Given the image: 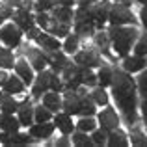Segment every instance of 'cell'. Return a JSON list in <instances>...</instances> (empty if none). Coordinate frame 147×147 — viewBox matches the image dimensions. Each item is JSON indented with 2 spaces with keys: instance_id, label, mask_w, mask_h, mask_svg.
<instances>
[{
  "instance_id": "1",
  "label": "cell",
  "mask_w": 147,
  "mask_h": 147,
  "mask_svg": "<svg viewBox=\"0 0 147 147\" xmlns=\"http://www.w3.org/2000/svg\"><path fill=\"white\" fill-rule=\"evenodd\" d=\"M110 93L117 108L121 110L127 125L132 127L140 119V104H138V86L136 78H132L129 71L114 65V80L110 86Z\"/></svg>"
},
{
  "instance_id": "2",
  "label": "cell",
  "mask_w": 147,
  "mask_h": 147,
  "mask_svg": "<svg viewBox=\"0 0 147 147\" xmlns=\"http://www.w3.org/2000/svg\"><path fill=\"white\" fill-rule=\"evenodd\" d=\"M108 36L112 39V50L117 58H125L130 54L134 43H136L140 30L134 24H110L108 26Z\"/></svg>"
},
{
  "instance_id": "3",
  "label": "cell",
  "mask_w": 147,
  "mask_h": 147,
  "mask_svg": "<svg viewBox=\"0 0 147 147\" xmlns=\"http://www.w3.org/2000/svg\"><path fill=\"white\" fill-rule=\"evenodd\" d=\"M108 24H134L138 26L140 21L130 9V4L125 2H112L110 13H108Z\"/></svg>"
},
{
  "instance_id": "4",
  "label": "cell",
  "mask_w": 147,
  "mask_h": 147,
  "mask_svg": "<svg viewBox=\"0 0 147 147\" xmlns=\"http://www.w3.org/2000/svg\"><path fill=\"white\" fill-rule=\"evenodd\" d=\"M75 63H78L80 67H91V69H97L100 63H102V56L97 49L93 47H84V49H78L75 54Z\"/></svg>"
},
{
  "instance_id": "5",
  "label": "cell",
  "mask_w": 147,
  "mask_h": 147,
  "mask_svg": "<svg viewBox=\"0 0 147 147\" xmlns=\"http://www.w3.org/2000/svg\"><path fill=\"white\" fill-rule=\"evenodd\" d=\"M22 37H24V32H22L15 22H6V24L0 26V41H2L6 47H9V49L21 47Z\"/></svg>"
},
{
  "instance_id": "6",
  "label": "cell",
  "mask_w": 147,
  "mask_h": 147,
  "mask_svg": "<svg viewBox=\"0 0 147 147\" xmlns=\"http://www.w3.org/2000/svg\"><path fill=\"white\" fill-rule=\"evenodd\" d=\"M22 54H24V58L30 61V65L34 67V71H36V73L43 71V69L49 65L47 52H45L41 47H34V45L26 43L24 47H22Z\"/></svg>"
},
{
  "instance_id": "7",
  "label": "cell",
  "mask_w": 147,
  "mask_h": 147,
  "mask_svg": "<svg viewBox=\"0 0 147 147\" xmlns=\"http://www.w3.org/2000/svg\"><path fill=\"white\" fill-rule=\"evenodd\" d=\"M82 71H84V67H80L78 63H73V61L61 71L65 90H78L80 86H84L82 84Z\"/></svg>"
},
{
  "instance_id": "8",
  "label": "cell",
  "mask_w": 147,
  "mask_h": 147,
  "mask_svg": "<svg viewBox=\"0 0 147 147\" xmlns=\"http://www.w3.org/2000/svg\"><path fill=\"white\" fill-rule=\"evenodd\" d=\"M110 6L112 2L110 0H97L90 6V13H91V19H93L97 30L104 28L108 24V13H110Z\"/></svg>"
},
{
  "instance_id": "9",
  "label": "cell",
  "mask_w": 147,
  "mask_h": 147,
  "mask_svg": "<svg viewBox=\"0 0 147 147\" xmlns=\"http://www.w3.org/2000/svg\"><path fill=\"white\" fill-rule=\"evenodd\" d=\"M50 76H52V69H47L45 67L43 71H39L37 73V76L34 78V82H32V99H36V100H39L41 97H43V93L45 91H49L50 90Z\"/></svg>"
},
{
  "instance_id": "10",
  "label": "cell",
  "mask_w": 147,
  "mask_h": 147,
  "mask_svg": "<svg viewBox=\"0 0 147 147\" xmlns=\"http://www.w3.org/2000/svg\"><path fill=\"white\" fill-rule=\"evenodd\" d=\"M97 123H99V127H102L104 130L110 132V130H114V129H117V127H119L121 119H119L117 112H115L110 104H106L100 112H97Z\"/></svg>"
},
{
  "instance_id": "11",
  "label": "cell",
  "mask_w": 147,
  "mask_h": 147,
  "mask_svg": "<svg viewBox=\"0 0 147 147\" xmlns=\"http://www.w3.org/2000/svg\"><path fill=\"white\" fill-rule=\"evenodd\" d=\"M13 22L19 26V28L22 30V32H28L30 28H34L36 26V13H32V9L30 7H15V13H13Z\"/></svg>"
},
{
  "instance_id": "12",
  "label": "cell",
  "mask_w": 147,
  "mask_h": 147,
  "mask_svg": "<svg viewBox=\"0 0 147 147\" xmlns=\"http://www.w3.org/2000/svg\"><path fill=\"white\" fill-rule=\"evenodd\" d=\"M91 39H93L95 49H97L100 54H104L108 60H115V58H117L115 54H112V39H110V36H108V30H104V28L97 30Z\"/></svg>"
},
{
  "instance_id": "13",
  "label": "cell",
  "mask_w": 147,
  "mask_h": 147,
  "mask_svg": "<svg viewBox=\"0 0 147 147\" xmlns=\"http://www.w3.org/2000/svg\"><path fill=\"white\" fill-rule=\"evenodd\" d=\"M61 110L69 115H78L80 112V93L78 90H63L61 97Z\"/></svg>"
},
{
  "instance_id": "14",
  "label": "cell",
  "mask_w": 147,
  "mask_h": 147,
  "mask_svg": "<svg viewBox=\"0 0 147 147\" xmlns=\"http://www.w3.org/2000/svg\"><path fill=\"white\" fill-rule=\"evenodd\" d=\"M36 45L37 47H41L45 50V52H54V50H60L61 49V41L60 37L52 36L50 32H47V30H41L39 34L36 36Z\"/></svg>"
},
{
  "instance_id": "15",
  "label": "cell",
  "mask_w": 147,
  "mask_h": 147,
  "mask_svg": "<svg viewBox=\"0 0 147 147\" xmlns=\"http://www.w3.org/2000/svg\"><path fill=\"white\" fill-rule=\"evenodd\" d=\"M121 67L125 71H129L130 75H138L140 71H144L147 67V56H140V54H129V56L123 58Z\"/></svg>"
},
{
  "instance_id": "16",
  "label": "cell",
  "mask_w": 147,
  "mask_h": 147,
  "mask_svg": "<svg viewBox=\"0 0 147 147\" xmlns=\"http://www.w3.org/2000/svg\"><path fill=\"white\" fill-rule=\"evenodd\" d=\"M13 71H15V75H17L19 78L26 84V88L32 86V82H34L36 76H34V67L30 65V61L26 60V58H19V60H15Z\"/></svg>"
},
{
  "instance_id": "17",
  "label": "cell",
  "mask_w": 147,
  "mask_h": 147,
  "mask_svg": "<svg viewBox=\"0 0 147 147\" xmlns=\"http://www.w3.org/2000/svg\"><path fill=\"white\" fill-rule=\"evenodd\" d=\"M47 58H49V67L52 69L54 73H60V75H61V71H63V69L71 63L69 54L65 52L63 49L54 50V52H47Z\"/></svg>"
},
{
  "instance_id": "18",
  "label": "cell",
  "mask_w": 147,
  "mask_h": 147,
  "mask_svg": "<svg viewBox=\"0 0 147 147\" xmlns=\"http://www.w3.org/2000/svg\"><path fill=\"white\" fill-rule=\"evenodd\" d=\"M52 121H54V125H56V129L60 130L61 134H65V136H71V134L76 130V123H73V115L65 114L63 110H60L58 114H54Z\"/></svg>"
},
{
  "instance_id": "19",
  "label": "cell",
  "mask_w": 147,
  "mask_h": 147,
  "mask_svg": "<svg viewBox=\"0 0 147 147\" xmlns=\"http://www.w3.org/2000/svg\"><path fill=\"white\" fill-rule=\"evenodd\" d=\"M56 130V125L54 121H43V123H32L28 127V132L36 138L37 142L39 140H49L52 136V132Z\"/></svg>"
},
{
  "instance_id": "20",
  "label": "cell",
  "mask_w": 147,
  "mask_h": 147,
  "mask_svg": "<svg viewBox=\"0 0 147 147\" xmlns=\"http://www.w3.org/2000/svg\"><path fill=\"white\" fill-rule=\"evenodd\" d=\"M78 93H80V112L78 115H97V102L93 100L91 93H88L84 90V86L78 88Z\"/></svg>"
},
{
  "instance_id": "21",
  "label": "cell",
  "mask_w": 147,
  "mask_h": 147,
  "mask_svg": "<svg viewBox=\"0 0 147 147\" xmlns=\"http://www.w3.org/2000/svg\"><path fill=\"white\" fill-rule=\"evenodd\" d=\"M17 117H19V121H21V127H26V129H28V127L34 123V104H32V97H26L21 102V106H19V110H17Z\"/></svg>"
},
{
  "instance_id": "22",
  "label": "cell",
  "mask_w": 147,
  "mask_h": 147,
  "mask_svg": "<svg viewBox=\"0 0 147 147\" xmlns=\"http://www.w3.org/2000/svg\"><path fill=\"white\" fill-rule=\"evenodd\" d=\"M61 93L60 91H54V90H49L43 93V97H41V104L43 106H47L50 112H54V114H58V112L61 110Z\"/></svg>"
},
{
  "instance_id": "23",
  "label": "cell",
  "mask_w": 147,
  "mask_h": 147,
  "mask_svg": "<svg viewBox=\"0 0 147 147\" xmlns=\"http://www.w3.org/2000/svg\"><path fill=\"white\" fill-rule=\"evenodd\" d=\"M106 145L108 147H127V145H130V138L121 127H117V129H114V130L108 132Z\"/></svg>"
},
{
  "instance_id": "24",
  "label": "cell",
  "mask_w": 147,
  "mask_h": 147,
  "mask_svg": "<svg viewBox=\"0 0 147 147\" xmlns=\"http://www.w3.org/2000/svg\"><path fill=\"white\" fill-rule=\"evenodd\" d=\"M50 17L58 22H65V24H73V17H75V9L69 6H54L50 9Z\"/></svg>"
},
{
  "instance_id": "25",
  "label": "cell",
  "mask_w": 147,
  "mask_h": 147,
  "mask_svg": "<svg viewBox=\"0 0 147 147\" xmlns=\"http://www.w3.org/2000/svg\"><path fill=\"white\" fill-rule=\"evenodd\" d=\"M0 130L9 132V134L21 130V121H19V117L13 115V114H0Z\"/></svg>"
},
{
  "instance_id": "26",
  "label": "cell",
  "mask_w": 147,
  "mask_h": 147,
  "mask_svg": "<svg viewBox=\"0 0 147 147\" xmlns=\"http://www.w3.org/2000/svg\"><path fill=\"white\" fill-rule=\"evenodd\" d=\"M97 80H99V86L110 88L112 80H114V65L104 63V61H102V63L97 67Z\"/></svg>"
},
{
  "instance_id": "27",
  "label": "cell",
  "mask_w": 147,
  "mask_h": 147,
  "mask_svg": "<svg viewBox=\"0 0 147 147\" xmlns=\"http://www.w3.org/2000/svg\"><path fill=\"white\" fill-rule=\"evenodd\" d=\"M2 90L6 91V93H11V95H19V93H22V91L26 90V84L22 82V80L19 78L17 75H13V76H9V78L6 80V84L2 86Z\"/></svg>"
},
{
  "instance_id": "28",
  "label": "cell",
  "mask_w": 147,
  "mask_h": 147,
  "mask_svg": "<svg viewBox=\"0 0 147 147\" xmlns=\"http://www.w3.org/2000/svg\"><path fill=\"white\" fill-rule=\"evenodd\" d=\"M19 106H21V102L15 99V95L6 93L4 99L0 100V114H17Z\"/></svg>"
},
{
  "instance_id": "29",
  "label": "cell",
  "mask_w": 147,
  "mask_h": 147,
  "mask_svg": "<svg viewBox=\"0 0 147 147\" xmlns=\"http://www.w3.org/2000/svg\"><path fill=\"white\" fill-rule=\"evenodd\" d=\"M80 41H82V37H80L76 32H71V34L65 36L63 43H61V49H63L67 54H75L76 50L80 49Z\"/></svg>"
},
{
  "instance_id": "30",
  "label": "cell",
  "mask_w": 147,
  "mask_h": 147,
  "mask_svg": "<svg viewBox=\"0 0 147 147\" xmlns=\"http://www.w3.org/2000/svg\"><path fill=\"white\" fill-rule=\"evenodd\" d=\"M71 144L76 147H93L95 145L93 140H91V134L84 132V130H78V129L71 134Z\"/></svg>"
},
{
  "instance_id": "31",
  "label": "cell",
  "mask_w": 147,
  "mask_h": 147,
  "mask_svg": "<svg viewBox=\"0 0 147 147\" xmlns=\"http://www.w3.org/2000/svg\"><path fill=\"white\" fill-rule=\"evenodd\" d=\"M71 26L73 24H65V22H58L50 17V24L47 26V32H50L56 37H65L67 34H71Z\"/></svg>"
},
{
  "instance_id": "32",
  "label": "cell",
  "mask_w": 147,
  "mask_h": 147,
  "mask_svg": "<svg viewBox=\"0 0 147 147\" xmlns=\"http://www.w3.org/2000/svg\"><path fill=\"white\" fill-rule=\"evenodd\" d=\"M130 145H136V147H147V132L140 129V127L132 125L130 127Z\"/></svg>"
},
{
  "instance_id": "33",
  "label": "cell",
  "mask_w": 147,
  "mask_h": 147,
  "mask_svg": "<svg viewBox=\"0 0 147 147\" xmlns=\"http://www.w3.org/2000/svg\"><path fill=\"white\" fill-rule=\"evenodd\" d=\"M91 97L97 102V106H106V104H110V93L106 91L104 86H99L97 84L95 88H91Z\"/></svg>"
},
{
  "instance_id": "34",
  "label": "cell",
  "mask_w": 147,
  "mask_h": 147,
  "mask_svg": "<svg viewBox=\"0 0 147 147\" xmlns=\"http://www.w3.org/2000/svg\"><path fill=\"white\" fill-rule=\"evenodd\" d=\"M97 119H95V115H80V119L76 121V129L78 130H84V132H93L95 129H97Z\"/></svg>"
},
{
  "instance_id": "35",
  "label": "cell",
  "mask_w": 147,
  "mask_h": 147,
  "mask_svg": "<svg viewBox=\"0 0 147 147\" xmlns=\"http://www.w3.org/2000/svg\"><path fill=\"white\" fill-rule=\"evenodd\" d=\"M15 56L9 47H0V69H13Z\"/></svg>"
},
{
  "instance_id": "36",
  "label": "cell",
  "mask_w": 147,
  "mask_h": 147,
  "mask_svg": "<svg viewBox=\"0 0 147 147\" xmlns=\"http://www.w3.org/2000/svg\"><path fill=\"white\" fill-rule=\"evenodd\" d=\"M73 32H76L82 39H88V37H93L95 32H97V26L93 22H82V24H73Z\"/></svg>"
},
{
  "instance_id": "37",
  "label": "cell",
  "mask_w": 147,
  "mask_h": 147,
  "mask_svg": "<svg viewBox=\"0 0 147 147\" xmlns=\"http://www.w3.org/2000/svg\"><path fill=\"white\" fill-rule=\"evenodd\" d=\"M54 112H50L47 106L43 104H37L34 106V123H43V121H52Z\"/></svg>"
},
{
  "instance_id": "38",
  "label": "cell",
  "mask_w": 147,
  "mask_h": 147,
  "mask_svg": "<svg viewBox=\"0 0 147 147\" xmlns=\"http://www.w3.org/2000/svg\"><path fill=\"white\" fill-rule=\"evenodd\" d=\"M82 84L84 88H95L99 84L97 80V71H93L91 67H84L82 71Z\"/></svg>"
},
{
  "instance_id": "39",
  "label": "cell",
  "mask_w": 147,
  "mask_h": 147,
  "mask_svg": "<svg viewBox=\"0 0 147 147\" xmlns=\"http://www.w3.org/2000/svg\"><path fill=\"white\" fill-rule=\"evenodd\" d=\"M132 52L134 54H140V56H147V30L144 34H140L132 47Z\"/></svg>"
},
{
  "instance_id": "40",
  "label": "cell",
  "mask_w": 147,
  "mask_h": 147,
  "mask_svg": "<svg viewBox=\"0 0 147 147\" xmlns=\"http://www.w3.org/2000/svg\"><path fill=\"white\" fill-rule=\"evenodd\" d=\"M136 86H138V95L147 97V67L144 69V71L138 73V76H136Z\"/></svg>"
},
{
  "instance_id": "41",
  "label": "cell",
  "mask_w": 147,
  "mask_h": 147,
  "mask_svg": "<svg viewBox=\"0 0 147 147\" xmlns=\"http://www.w3.org/2000/svg\"><path fill=\"white\" fill-rule=\"evenodd\" d=\"M91 140H93L95 145H106V142H108V130H104L102 127L95 129L93 132H91Z\"/></svg>"
},
{
  "instance_id": "42",
  "label": "cell",
  "mask_w": 147,
  "mask_h": 147,
  "mask_svg": "<svg viewBox=\"0 0 147 147\" xmlns=\"http://www.w3.org/2000/svg\"><path fill=\"white\" fill-rule=\"evenodd\" d=\"M54 6H58V0H34L36 11H50Z\"/></svg>"
},
{
  "instance_id": "43",
  "label": "cell",
  "mask_w": 147,
  "mask_h": 147,
  "mask_svg": "<svg viewBox=\"0 0 147 147\" xmlns=\"http://www.w3.org/2000/svg\"><path fill=\"white\" fill-rule=\"evenodd\" d=\"M36 24L47 30V26L50 24V11H36Z\"/></svg>"
},
{
  "instance_id": "44",
  "label": "cell",
  "mask_w": 147,
  "mask_h": 147,
  "mask_svg": "<svg viewBox=\"0 0 147 147\" xmlns=\"http://www.w3.org/2000/svg\"><path fill=\"white\" fill-rule=\"evenodd\" d=\"M13 13H15L13 6H11L9 2H6V0H2V2H0V15H2L4 19H11Z\"/></svg>"
},
{
  "instance_id": "45",
  "label": "cell",
  "mask_w": 147,
  "mask_h": 147,
  "mask_svg": "<svg viewBox=\"0 0 147 147\" xmlns=\"http://www.w3.org/2000/svg\"><path fill=\"white\" fill-rule=\"evenodd\" d=\"M140 24L144 26V30H147V4H142V9H140Z\"/></svg>"
},
{
  "instance_id": "46",
  "label": "cell",
  "mask_w": 147,
  "mask_h": 147,
  "mask_svg": "<svg viewBox=\"0 0 147 147\" xmlns=\"http://www.w3.org/2000/svg\"><path fill=\"white\" fill-rule=\"evenodd\" d=\"M140 114L145 121L147 119V97H142V100H140Z\"/></svg>"
},
{
  "instance_id": "47",
  "label": "cell",
  "mask_w": 147,
  "mask_h": 147,
  "mask_svg": "<svg viewBox=\"0 0 147 147\" xmlns=\"http://www.w3.org/2000/svg\"><path fill=\"white\" fill-rule=\"evenodd\" d=\"M7 78H9V75H7V69H0V88L6 84Z\"/></svg>"
},
{
  "instance_id": "48",
  "label": "cell",
  "mask_w": 147,
  "mask_h": 147,
  "mask_svg": "<svg viewBox=\"0 0 147 147\" xmlns=\"http://www.w3.org/2000/svg\"><path fill=\"white\" fill-rule=\"evenodd\" d=\"M93 2H97V0H76V6H91Z\"/></svg>"
},
{
  "instance_id": "49",
  "label": "cell",
  "mask_w": 147,
  "mask_h": 147,
  "mask_svg": "<svg viewBox=\"0 0 147 147\" xmlns=\"http://www.w3.org/2000/svg\"><path fill=\"white\" fill-rule=\"evenodd\" d=\"M71 140H56V145H69Z\"/></svg>"
},
{
  "instance_id": "50",
  "label": "cell",
  "mask_w": 147,
  "mask_h": 147,
  "mask_svg": "<svg viewBox=\"0 0 147 147\" xmlns=\"http://www.w3.org/2000/svg\"><path fill=\"white\" fill-rule=\"evenodd\" d=\"M4 95H6V91H4V90H2V88H0V100H2V99H4Z\"/></svg>"
},
{
  "instance_id": "51",
  "label": "cell",
  "mask_w": 147,
  "mask_h": 147,
  "mask_svg": "<svg viewBox=\"0 0 147 147\" xmlns=\"http://www.w3.org/2000/svg\"><path fill=\"white\" fill-rule=\"evenodd\" d=\"M112 2H125V4H130V0H112Z\"/></svg>"
},
{
  "instance_id": "52",
  "label": "cell",
  "mask_w": 147,
  "mask_h": 147,
  "mask_svg": "<svg viewBox=\"0 0 147 147\" xmlns=\"http://www.w3.org/2000/svg\"><path fill=\"white\" fill-rule=\"evenodd\" d=\"M4 21H6V19H4V17H2V15H0V26H2V24H4Z\"/></svg>"
},
{
  "instance_id": "53",
  "label": "cell",
  "mask_w": 147,
  "mask_h": 147,
  "mask_svg": "<svg viewBox=\"0 0 147 147\" xmlns=\"http://www.w3.org/2000/svg\"><path fill=\"white\" fill-rule=\"evenodd\" d=\"M138 4H147V0H136Z\"/></svg>"
},
{
  "instance_id": "54",
  "label": "cell",
  "mask_w": 147,
  "mask_h": 147,
  "mask_svg": "<svg viewBox=\"0 0 147 147\" xmlns=\"http://www.w3.org/2000/svg\"><path fill=\"white\" fill-rule=\"evenodd\" d=\"M144 127H145V132H147V119H145V123H144Z\"/></svg>"
},
{
  "instance_id": "55",
  "label": "cell",
  "mask_w": 147,
  "mask_h": 147,
  "mask_svg": "<svg viewBox=\"0 0 147 147\" xmlns=\"http://www.w3.org/2000/svg\"><path fill=\"white\" fill-rule=\"evenodd\" d=\"M0 43H2V41H0Z\"/></svg>"
}]
</instances>
